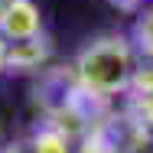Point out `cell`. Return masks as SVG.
<instances>
[{
	"instance_id": "cell-1",
	"label": "cell",
	"mask_w": 153,
	"mask_h": 153,
	"mask_svg": "<svg viewBox=\"0 0 153 153\" xmlns=\"http://www.w3.org/2000/svg\"><path fill=\"white\" fill-rule=\"evenodd\" d=\"M137 68H140V52H137L134 39L117 36V33L91 39L75 59V72H78L82 85L104 98L130 91Z\"/></svg>"
},
{
	"instance_id": "cell-2",
	"label": "cell",
	"mask_w": 153,
	"mask_h": 153,
	"mask_svg": "<svg viewBox=\"0 0 153 153\" xmlns=\"http://www.w3.org/2000/svg\"><path fill=\"white\" fill-rule=\"evenodd\" d=\"M49 59H52V46L46 33L30 39H13L7 49V72H42Z\"/></svg>"
},
{
	"instance_id": "cell-3",
	"label": "cell",
	"mask_w": 153,
	"mask_h": 153,
	"mask_svg": "<svg viewBox=\"0 0 153 153\" xmlns=\"http://www.w3.org/2000/svg\"><path fill=\"white\" fill-rule=\"evenodd\" d=\"M0 33L13 42V39H30V36H39L42 33V13L33 0H16L7 16L0 20Z\"/></svg>"
},
{
	"instance_id": "cell-4",
	"label": "cell",
	"mask_w": 153,
	"mask_h": 153,
	"mask_svg": "<svg viewBox=\"0 0 153 153\" xmlns=\"http://www.w3.org/2000/svg\"><path fill=\"white\" fill-rule=\"evenodd\" d=\"M23 147H26V153H72V134L59 124L46 121Z\"/></svg>"
},
{
	"instance_id": "cell-5",
	"label": "cell",
	"mask_w": 153,
	"mask_h": 153,
	"mask_svg": "<svg viewBox=\"0 0 153 153\" xmlns=\"http://www.w3.org/2000/svg\"><path fill=\"white\" fill-rule=\"evenodd\" d=\"M114 10H121V13H137V10H143V3L147 0H108Z\"/></svg>"
},
{
	"instance_id": "cell-6",
	"label": "cell",
	"mask_w": 153,
	"mask_h": 153,
	"mask_svg": "<svg viewBox=\"0 0 153 153\" xmlns=\"http://www.w3.org/2000/svg\"><path fill=\"white\" fill-rule=\"evenodd\" d=\"M7 49H10V39H7L3 33H0V72L7 68Z\"/></svg>"
},
{
	"instance_id": "cell-7",
	"label": "cell",
	"mask_w": 153,
	"mask_h": 153,
	"mask_svg": "<svg viewBox=\"0 0 153 153\" xmlns=\"http://www.w3.org/2000/svg\"><path fill=\"white\" fill-rule=\"evenodd\" d=\"M13 3H16V0H0V20H3V16H7V10H10V7H13Z\"/></svg>"
},
{
	"instance_id": "cell-8",
	"label": "cell",
	"mask_w": 153,
	"mask_h": 153,
	"mask_svg": "<svg viewBox=\"0 0 153 153\" xmlns=\"http://www.w3.org/2000/svg\"><path fill=\"white\" fill-rule=\"evenodd\" d=\"M0 153H26V147H0Z\"/></svg>"
}]
</instances>
